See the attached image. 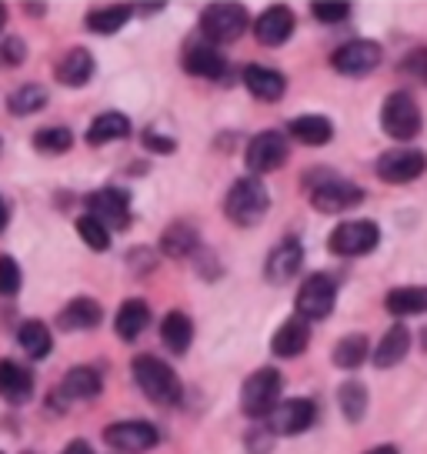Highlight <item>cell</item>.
<instances>
[{
	"instance_id": "cell-1",
	"label": "cell",
	"mask_w": 427,
	"mask_h": 454,
	"mask_svg": "<svg viewBox=\"0 0 427 454\" xmlns=\"http://www.w3.org/2000/svg\"><path fill=\"white\" fill-rule=\"evenodd\" d=\"M304 187L311 194V207L317 214H344L364 200V187L347 181L330 168H314L304 174Z\"/></svg>"
},
{
	"instance_id": "cell-2",
	"label": "cell",
	"mask_w": 427,
	"mask_h": 454,
	"mask_svg": "<svg viewBox=\"0 0 427 454\" xmlns=\"http://www.w3.org/2000/svg\"><path fill=\"white\" fill-rule=\"evenodd\" d=\"M130 374H134V384L144 391V397L160 404V408H171V404H177V401L184 397V384L177 378V371H174L171 364H164V361L154 355L134 357Z\"/></svg>"
},
{
	"instance_id": "cell-3",
	"label": "cell",
	"mask_w": 427,
	"mask_h": 454,
	"mask_svg": "<svg viewBox=\"0 0 427 454\" xmlns=\"http://www.w3.org/2000/svg\"><path fill=\"white\" fill-rule=\"evenodd\" d=\"M224 214L234 227H257L271 214V191L260 177H241L234 181L224 198Z\"/></svg>"
},
{
	"instance_id": "cell-4",
	"label": "cell",
	"mask_w": 427,
	"mask_h": 454,
	"mask_svg": "<svg viewBox=\"0 0 427 454\" xmlns=\"http://www.w3.org/2000/svg\"><path fill=\"white\" fill-rule=\"evenodd\" d=\"M381 130L391 141H414L424 130V114L411 90H391L381 107Z\"/></svg>"
},
{
	"instance_id": "cell-5",
	"label": "cell",
	"mask_w": 427,
	"mask_h": 454,
	"mask_svg": "<svg viewBox=\"0 0 427 454\" xmlns=\"http://www.w3.org/2000/svg\"><path fill=\"white\" fill-rule=\"evenodd\" d=\"M284 391V378L277 368H257L254 374H247V381L241 387V411L251 421H264L268 414L277 408Z\"/></svg>"
},
{
	"instance_id": "cell-6",
	"label": "cell",
	"mask_w": 427,
	"mask_h": 454,
	"mask_svg": "<svg viewBox=\"0 0 427 454\" xmlns=\"http://www.w3.org/2000/svg\"><path fill=\"white\" fill-rule=\"evenodd\" d=\"M247 24L251 20H247V7L244 4L221 0V4H207L200 11V34H204V41L211 43V47L241 41Z\"/></svg>"
},
{
	"instance_id": "cell-7",
	"label": "cell",
	"mask_w": 427,
	"mask_h": 454,
	"mask_svg": "<svg viewBox=\"0 0 427 454\" xmlns=\"http://www.w3.org/2000/svg\"><path fill=\"white\" fill-rule=\"evenodd\" d=\"M294 308L307 325L311 321H328L334 308H338V281L330 278L328 270H314L304 278V284L298 287V301H294Z\"/></svg>"
},
{
	"instance_id": "cell-8",
	"label": "cell",
	"mask_w": 427,
	"mask_h": 454,
	"mask_svg": "<svg viewBox=\"0 0 427 454\" xmlns=\"http://www.w3.org/2000/svg\"><path fill=\"white\" fill-rule=\"evenodd\" d=\"M287 157H291V141L281 130H260L244 147V164L251 170V177H264V174L281 170L287 164Z\"/></svg>"
},
{
	"instance_id": "cell-9",
	"label": "cell",
	"mask_w": 427,
	"mask_h": 454,
	"mask_svg": "<svg viewBox=\"0 0 427 454\" xmlns=\"http://www.w3.org/2000/svg\"><path fill=\"white\" fill-rule=\"evenodd\" d=\"M314 421H317V401H311V397H287V401H277V408L264 418V427L271 431L274 438H294V434L311 431Z\"/></svg>"
},
{
	"instance_id": "cell-10",
	"label": "cell",
	"mask_w": 427,
	"mask_h": 454,
	"mask_svg": "<svg viewBox=\"0 0 427 454\" xmlns=\"http://www.w3.org/2000/svg\"><path fill=\"white\" fill-rule=\"evenodd\" d=\"M381 244V227L368 221V217H357V221H344L330 231L328 247L330 254L338 257H364Z\"/></svg>"
},
{
	"instance_id": "cell-11",
	"label": "cell",
	"mask_w": 427,
	"mask_h": 454,
	"mask_svg": "<svg viewBox=\"0 0 427 454\" xmlns=\"http://www.w3.org/2000/svg\"><path fill=\"white\" fill-rule=\"evenodd\" d=\"M384 60V47L368 37H357V41L341 43L334 54H330V67L344 77H364V74L377 71Z\"/></svg>"
},
{
	"instance_id": "cell-12",
	"label": "cell",
	"mask_w": 427,
	"mask_h": 454,
	"mask_svg": "<svg viewBox=\"0 0 427 454\" xmlns=\"http://www.w3.org/2000/svg\"><path fill=\"white\" fill-rule=\"evenodd\" d=\"M87 214L107 231H124L130 224V194L124 187H100L84 198Z\"/></svg>"
},
{
	"instance_id": "cell-13",
	"label": "cell",
	"mask_w": 427,
	"mask_h": 454,
	"mask_svg": "<svg viewBox=\"0 0 427 454\" xmlns=\"http://www.w3.org/2000/svg\"><path fill=\"white\" fill-rule=\"evenodd\" d=\"M427 170V154L417 147H394L377 157V177L384 184H414Z\"/></svg>"
},
{
	"instance_id": "cell-14",
	"label": "cell",
	"mask_w": 427,
	"mask_h": 454,
	"mask_svg": "<svg viewBox=\"0 0 427 454\" xmlns=\"http://www.w3.org/2000/svg\"><path fill=\"white\" fill-rule=\"evenodd\" d=\"M104 441L120 454H144L160 444V431L151 421H117L104 427Z\"/></svg>"
},
{
	"instance_id": "cell-15",
	"label": "cell",
	"mask_w": 427,
	"mask_h": 454,
	"mask_svg": "<svg viewBox=\"0 0 427 454\" xmlns=\"http://www.w3.org/2000/svg\"><path fill=\"white\" fill-rule=\"evenodd\" d=\"M300 264H304V244L298 238H284L271 247V254L264 257V278L268 284L281 287V284H291L298 278Z\"/></svg>"
},
{
	"instance_id": "cell-16",
	"label": "cell",
	"mask_w": 427,
	"mask_h": 454,
	"mask_svg": "<svg viewBox=\"0 0 427 454\" xmlns=\"http://www.w3.org/2000/svg\"><path fill=\"white\" fill-rule=\"evenodd\" d=\"M181 67H184L190 77H204V81H221L224 71H228V60L224 54L211 47L207 41H187L184 51H181Z\"/></svg>"
},
{
	"instance_id": "cell-17",
	"label": "cell",
	"mask_w": 427,
	"mask_h": 454,
	"mask_svg": "<svg viewBox=\"0 0 427 454\" xmlns=\"http://www.w3.org/2000/svg\"><path fill=\"white\" fill-rule=\"evenodd\" d=\"M294 27H298L294 11L284 7V4H274V7H268L254 20V37L260 47H281V43H287L294 37Z\"/></svg>"
},
{
	"instance_id": "cell-18",
	"label": "cell",
	"mask_w": 427,
	"mask_h": 454,
	"mask_svg": "<svg viewBox=\"0 0 427 454\" xmlns=\"http://www.w3.org/2000/svg\"><path fill=\"white\" fill-rule=\"evenodd\" d=\"M244 87L251 90V98L264 100V104H277L287 94V77L277 67H264V64H247L241 71Z\"/></svg>"
},
{
	"instance_id": "cell-19",
	"label": "cell",
	"mask_w": 427,
	"mask_h": 454,
	"mask_svg": "<svg viewBox=\"0 0 427 454\" xmlns=\"http://www.w3.org/2000/svg\"><path fill=\"white\" fill-rule=\"evenodd\" d=\"M0 397L7 404H27L34 397V371L27 364H17L11 357L0 361Z\"/></svg>"
},
{
	"instance_id": "cell-20",
	"label": "cell",
	"mask_w": 427,
	"mask_h": 454,
	"mask_svg": "<svg viewBox=\"0 0 427 454\" xmlns=\"http://www.w3.org/2000/svg\"><path fill=\"white\" fill-rule=\"evenodd\" d=\"M94 71H97L94 54H90L87 47H74V51H67V54L58 60L54 77H58V84H64V87H87L94 81Z\"/></svg>"
},
{
	"instance_id": "cell-21",
	"label": "cell",
	"mask_w": 427,
	"mask_h": 454,
	"mask_svg": "<svg viewBox=\"0 0 427 454\" xmlns=\"http://www.w3.org/2000/svg\"><path fill=\"white\" fill-rule=\"evenodd\" d=\"M307 344H311V325L300 314H291L284 325L274 331L271 351L277 357H298L307 351Z\"/></svg>"
},
{
	"instance_id": "cell-22",
	"label": "cell",
	"mask_w": 427,
	"mask_h": 454,
	"mask_svg": "<svg viewBox=\"0 0 427 454\" xmlns=\"http://www.w3.org/2000/svg\"><path fill=\"white\" fill-rule=\"evenodd\" d=\"M287 137L307 144V147H324L334 137V124L324 114H298V117L287 121Z\"/></svg>"
},
{
	"instance_id": "cell-23",
	"label": "cell",
	"mask_w": 427,
	"mask_h": 454,
	"mask_svg": "<svg viewBox=\"0 0 427 454\" xmlns=\"http://www.w3.org/2000/svg\"><path fill=\"white\" fill-rule=\"evenodd\" d=\"M104 391V378H100L97 368H90V364H77L64 374V381H60V395L64 401H94V397Z\"/></svg>"
},
{
	"instance_id": "cell-24",
	"label": "cell",
	"mask_w": 427,
	"mask_h": 454,
	"mask_svg": "<svg viewBox=\"0 0 427 454\" xmlns=\"http://www.w3.org/2000/svg\"><path fill=\"white\" fill-rule=\"evenodd\" d=\"M408 351H411V331L404 325H394L387 327V334L381 340H377V348L370 351V361H374V368H394V364H400L404 357H408Z\"/></svg>"
},
{
	"instance_id": "cell-25",
	"label": "cell",
	"mask_w": 427,
	"mask_h": 454,
	"mask_svg": "<svg viewBox=\"0 0 427 454\" xmlns=\"http://www.w3.org/2000/svg\"><path fill=\"white\" fill-rule=\"evenodd\" d=\"M104 321V308L94 298H74L58 314L60 331H94Z\"/></svg>"
},
{
	"instance_id": "cell-26",
	"label": "cell",
	"mask_w": 427,
	"mask_h": 454,
	"mask_svg": "<svg viewBox=\"0 0 427 454\" xmlns=\"http://www.w3.org/2000/svg\"><path fill=\"white\" fill-rule=\"evenodd\" d=\"M124 137H130V117L120 111L97 114L84 134V141L90 144V147H104V144H111V141H124Z\"/></svg>"
},
{
	"instance_id": "cell-27",
	"label": "cell",
	"mask_w": 427,
	"mask_h": 454,
	"mask_svg": "<svg viewBox=\"0 0 427 454\" xmlns=\"http://www.w3.org/2000/svg\"><path fill=\"white\" fill-rule=\"evenodd\" d=\"M151 325V304L144 298H128L120 308H117L114 317V331L120 340H137Z\"/></svg>"
},
{
	"instance_id": "cell-28",
	"label": "cell",
	"mask_w": 427,
	"mask_h": 454,
	"mask_svg": "<svg viewBox=\"0 0 427 454\" xmlns=\"http://www.w3.org/2000/svg\"><path fill=\"white\" fill-rule=\"evenodd\" d=\"M160 340H164V348L171 351V355H187L190 351V344H194V321H190V314L184 311H167L164 314V321H160Z\"/></svg>"
},
{
	"instance_id": "cell-29",
	"label": "cell",
	"mask_w": 427,
	"mask_h": 454,
	"mask_svg": "<svg viewBox=\"0 0 427 454\" xmlns=\"http://www.w3.org/2000/svg\"><path fill=\"white\" fill-rule=\"evenodd\" d=\"M198 247H200L198 227L187 224V221H174V224H167V231L160 234V247H157V251L164 257L181 261V257H194Z\"/></svg>"
},
{
	"instance_id": "cell-30",
	"label": "cell",
	"mask_w": 427,
	"mask_h": 454,
	"mask_svg": "<svg viewBox=\"0 0 427 454\" xmlns=\"http://www.w3.org/2000/svg\"><path fill=\"white\" fill-rule=\"evenodd\" d=\"M368 357H370V340H368V334H361V331L344 334V338L334 344V351H330L334 368H341V371H357Z\"/></svg>"
},
{
	"instance_id": "cell-31",
	"label": "cell",
	"mask_w": 427,
	"mask_h": 454,
	"mask_svg": "<svg viewBox=\"0 0 427 454\" xmlns=\"http://www.w3.org/2000/svg\"><path fill=\"white\" fill-rule=\"evenodd\" d=\"M17 344H20V351L30 357V361H41L54 351V338H50V327L43 325V321H24V325L17 327Z\"/></svg>"
},
{
	"instance_id": "cell-32",
	"label": "cell",
	"mask_w": 427,
	"mask_h": 454,
	"mask_svg": "<svg viewBox=\"0 0 427 454\" xmlns=\"http://www.w3.org/2000/svg\"><path fill=\"white\" fill-rule=\"evenodd\" d=\"M384 308L394 317H414V314H427V287H394L387 291Z\"/></svg>"
},
{
	"instance_id": "cell-33",
	"label": "cell",
	"mask_w": 427,
	"mask_h": 454,
	"mask_svg": "<svg viewBox=\"0 0 427 454\" xmlns=\"http://www.w3.org/2000/svg\"><path fill=\"white\" fill-rule=\"evenodd\" d=\"M338 404H341V414L351 425H361L370 404V395H368V387H364V381H344L341 387H338Z\"/></svg>"
},
{
	"instance_id": "cell-34",
	"label": "cell",
	"mask_w": 427,
	"mask_h": 454,
	"mask_svg": "<svg viewBox=\"0 0 427 454\" xmlns=\"http://www.w3.org/2000/svg\"><path fill=\"white\" fill-rule=\"evenodd\" d=\"M134 11H130V4H111V7H94L90 14H87V30H94V34H117V30L128 24Z\"/></svg>"
},
{
	"instance_id": "cell-35",
	"label": "cell",
	"mask_w": 427,
	"mask_h": 454,
	"mask_svg": "<svg viewBox=\"0 0 427 454\" xmlns=\"http://www.w3.org/2000/svg\"><path fill=\"white\" fill-rule=\"evenodd\" d=\"M47 107V90L41 84H20L17 90H11L7 98V111L17 114V117H27V114H37Z\"/></svg>"
},
{
	"instance_id": "cell-36",
	"label": "cell",
	"mask_w": 427,
	"mask_h": 454,
	"mask_svg": "<svg viewBox=\"0 0 427 454\" xmlns=\"http://www.w3.org/2000/svg\"><path fill=\"white\" fill-rule=\"evenodd\" d=\"M30 144H34L41 154H67V151H71V144H74V134H71V128L54 124V128L37 130V134L30 137Z\"/></svg>"
},
{
	"instance_id": "cell-37",
	"label": "cell",
	"mask_w": 427,
	"mask_h": 454,
	"mask_svg": "<svg viewBox=\"0 0 427 454\" xmlns=\"http://www.w3.org/2000/svg\"><path fill=\"white\" fill-rule=\"evenodd\" d=\"M77 238H81L90 251H107V247H111V231L100 224V221H94L90 214L77 217Z\"/></svg>"
},
{
	"instance_id": "cell-38",
	"label": "cell",
	"mask_w": 427,
	"mask_h": 454,
	"mask_svg": "<svg viewBox=\"0 0 427 454\" xmlns=\"http://www.w3.org/2000/svg\"><path fill=\"white\" fill-rule=\"evenodd\" d=\"M24 284V270L11 254H0V298H14Z\"/></svg>"
},
{
	"instance_id": "cell-39",
	"label": "cell",
	"mask_w": 427,
	"mask_h": 454,
	"mask_svg": "<svg viewBox=\"0 0 427 454\" xmlns=\"http://www.w3.org/2000/svg\"><path fill=\"white\" fill-rule=\"evenodd\" d=\"M311 14L321 20V24H341V20H347L351 17V4H330V0H321V4H314Z\"/></svg>"
},
{
	"instance_id": "cell-40",
	"label": "cell",
	"mask_w": 427,
	"mask_h": 454,
	"mask_svg": "<svg viewBox=\"0 0 427 454\" xmlns=\"http://www.w3.org/2000/svg\"><path fill=\"white\" fill-rule=\"evenodd\" d=\"M141 144H144V151L160 154V157H171L174 151H177V141H174V137H167V134H160V130H154V128L144 130Z\"/></svg>"
},
{
	"instance_id": "cell-41",
	"label": "cell",
	"mask_w": 427,
	"mask_h": 454,
	"mask_svg": "<svg viewBox=\"0 0 427 454\" xmlns=\"http://www.w3.org/2000/svg\"><path fill=\"white\" fill-rule=\"evenodd\" d=\"M157 251L154 247H134V251H128V268L134 270V274H147V270L157 268Z\"/></svg>"
},
{
	"instance_id": "cell-42",
	"label": "cell",
	"mask_w": 427,
	"mask_h": 454,
	"mask_svg": "<svg viewBox=\"0 0 427 454\" xmlns=\"http://www.w3.org/2000/svg\"><path fill=\"white\" fill-rule=\"evenodd\" d=\"M398 71L411 74V77H417V81H424L427 84V51L424 47H417V51H411V54L404 57L398 64Z\"/></svg>"
},
{
	"instance_id": "cell-43",
	"label": "cell",
	"mask_w": 427,
	"mask_h": 454,
	"mask_svg": "<svg viewBox=\"0 0 427 454\" xmlns=\"http://www.w3.org/2000/svg\"><path fill=\"white\" fill-rule=\"evenodd\" d=\"M194 264H198L200 278L204 281H217L221 274H224V268H221V261H217V254H211V251H194Z\"/></svg>"
},
{
	"instance_id": "cell-44",
	"label": "cell",
	"mask_w": 427,
	"mask_h": 454,
	"mask_svg": "<svg viewBox=\"0 0 427 454\" xmlns=\"http://www.w3.org/2000/svg\"><path fill=\"white\" fill-rule=\"evenodd\" d=\"M0 60L4 64H24L27 60V43L20 41V37H7V41L0 43Z\"/></svg>"
},
{
	"instance_id": "cell-45",
	"label": "cell",
	"mask_w": 427,
	"mask_h": 454,
	"mask_svg": "<svg viewBox=\"0 0 427 454\" xmlns=\"http://www.w3.org/2000/svg\"><path fill=\"white\" fill-rule=\"evenodd\" d=\"M271 448H274V434L264 425L254 427V431L247 434V451L251 454H271Z\"/></svg>"
},
{
	"instance_id": "cell-46",
	"label": "cell",
	"mask_w": 427,
	"mask_h": 454,
	"mask_svg": "<svg viewBox=\"0 0 427 454\" xmlns=\"http://www.w3.org/2000/svg\"><path fill=\"white\" fill-rule=\"evenodd\" d=\"M164 7H167V4L160 0V4H134L130 11H134V14H141V17H151V14H164Z\"/></svg>"
},
{
	"instance_id": "cell-47",
	"label": "cell",
	"mask_w": 427,
	"mask_h": 454,
	"mask_svg": "<svg viewBox=\"0 0 427 454\" xmlns=\"http://www.w3.org/2000/svg\"><path fill=\"white\" fill-rule=\"evenodd\" d=\"M60 454H94V448H90V444H87L84 438H74L71 444H67V448H64Z\"/></svg>"
},
{
	"instance_id": "cell-48",
	"label": "cell",
	"mask_w": 427,
	"mask_h": 454,
	"mask_svg": "<svg viewBox=\"0 0 427 454\" xmlns=\"http://www.w3.org/2000/svg\"><path fill=\"white\" fill-rule=\"evenodd\" d=\"M7 224H11V204L0 198V234L7 231Z\"/></svg>"
},
{
	"instance_id": "cell-49",
	"label": "cell",
	"mask_w": 427,
	"mask_h": 454,
	"mask_svg": "<svg viewBox=\"0 0 427 454\" xmlns=\"http://www.w3.org/2000/svg\"><path fill=\"white\" fill-rule=\"evenodd\" d=\"M364 454H400V448L398 444H374V448L364 451Z\"/></svg>"
},
{
	"instance_id": "cell-50",
	"label": "cell",
	"mask_w": 427,
	"mask_h": 454,
	"mask_svg": "<svg viewBox=\"0 0 427 454\" xmlns=\"http://www.w3.org/2000/svg\"><path fill=\"white\" fill-rule=\"evenodd\" d=\"M24 11H27L30 17H43L47 14V4H24Z\"/></svg>"
},
{
	"instance_id": "cell-51",
	"label": "cell",
	"mask_w": 427,
	"mask_h": 454,
	"mask_svg": "<svg viewBox=\"0 0 427 454\" xmlns=\"http://www.w3.org/2000/svg\"><path fill=\"white\" fill-rule=\"evenodd\" d=\"M4 24H7V7L0 4V30H4Z\"/></svg>"
},
{
	"instance_id": "cell-52",
	"label": "cell",
	"mask_w": 427,
	"mask_h": 454,
	"mask_svg": "<svg viewBox=\"0 0 427 454\" xmlns=\"http://www.w3.org/2000/svg\"><path fill=\"white\" fill-rule=\"evenodd\" d=\"M421 348H424V351H427V327H424V331H421Z\"/></svg>"
},
{
	"instance_id": "cell-53",
	"label": "cell",
	"mask_w": 427,
	"mask_h": 454,
	"mask_svg": "<svg viewBox=\"0 0 427 454\" xmlns=\"http://www.w3.org/2000/svg\"><path fill=\"white\" fill-rule=\"evenodd\" d=\"M0 147H4V144H0Z\"/></svg>"
},
{
	"instance_id": "cell-54",
	"label": "cell",
	"mask_w": 427,
	"mask_h": 454,
	"mask_svg": "<svg viewBox=\"0 0 427 454\" xmlns=\"http://www.w3.org/2000/svg\"><path fill=\"white\" fill-rule=\"evenodd\" d=\"M0 454H4V451H0Z\"/></svg>"
}]
</instances>
